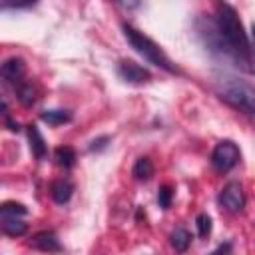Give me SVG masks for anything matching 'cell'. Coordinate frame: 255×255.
<instances>
[{
    "mask_svg": "<svg viewBox=\"0 0 255 255\" xmlns=\"http://www.w3.org/2000/svg\"><path fill=\"white\" fill-rule=\"evenodd\" d=\"M239 157H241V151L237 147L235 141L231 139H223L219 141L215 147H213V153H211V163L217 171L225 173L229 169H233L237 163H239Z\"/></svg>",
    "mask_w": 255,
    "mask_h": 255,
    "instance_id": "4",
    "label": "cell"
},
{
    "mask_svg": "<svg viewBox=\"0 0 255 255\" xmlns=\"http://www.w3.org/2000/svg\"><path fill=\"white\" fill-rule=\"evenodd\" d=\"M28 245L32 249H38V251H44V253H58V251H62V245H60V241H58L54 231H40V233H36L30 239Z\"/></svg>",
    "mask_w": 255,
    "mask_h": 255,
    "instance_id": "8",
    "label": "cell"
},
{
    "mask_svg": "<svg viewBox=\"0 0 255 255\" xmlns=\"http://www.w3.org/2000/svg\"><path fill=\"white\" fill-rule=\"evenodd\" d=\"M54 155H56L58 165L64 167V169H72L74 163H76V151H74V147H70V145H60V147H56Z\"/></svg>",
    "mask_w": 255,
    "mask_h": 255,
    "instance_id": "14",
    "label": "cell"
},
{
    "mask_svg": "<svg viewBox=\"0 0 255 255\" xmlns=\"http://www.w3.org/2000/svg\"><path fill=\"white\" fill-rule=\"evenodd\" d=\"M133 177L139 179V181H147L151 175H153V163L149 157H139L135 163H133V169H131Z\"/></svg>",
    "mask_w": 255,
    "mask_h": 255,
    "instance_id": "15",
    "label": "cell"
},
{
    "mask_svg": "<svg viewBox=\"0 0 255 255\" xmlns=\"http://www.w3.org/2000/svg\"><path fill=\"white\" fill-rule=\"evenodd\" d=\"M6 126H8V129H10V131H20V124H18V122H12L10 118L6 120Z\"/></svg>",
    "mask_w": 255,
    "mask_h": 255,
    "instance_id": "22",
    "label": "cell"
},
{
    "mask_svg": "<svg viewBox=\"0 0 255 255\" xmlns=\"http://www.w3.org/2000/svg\"><path fill=\"white\" fill-rule=\"evenodd\" d=\"M215 94L235 110L255 118V88L239 78H219L215 82Z\"/></svg>",
    "mask_w": 255,
    "mask_h": 255,
    "instance_id": "2",
    "label": "cell"
},
{
    "mask_svg": "<svg viewBox=\"0 0 255 255\" xmlns=\"http://www.w3.org/2000/svg\"><path fill=\"white\" fill-rule=\"evenodd\" d=\"M253 38H255V24H253Z\"/></svg>",
    "mask_w": 255,
    "mask_h": 255,
    "instance_id": "23",
    "label": "cell"
},
{
    "mask_svg": "<svg viewBox=\"0 0 255 255\" xmlns=\"http://www.w3.org/2000/svg\"><path fill=\"white\" fill-rule=\"evenodd\" d=\"M195 225H197V233H199V237H207L209 233H211V217L207 215V213H199L197 215V219H195Z\"/></svg>",
    "mask_w": 255,
    "mask_h": 255,
    "instance_id": "18",
    "label": "cell"
},
{
    "mask_svg": "<svg viewBox=\"0 0 255 255\" xmlns=\"http://www.w3.org/2000/svg\"><path fill=\"white\" fill-rule=\"evenodd\" d=\"M0 211H2V215H10V217H20V215H26V213H28L26 205L16 203V201H6V203H2Z\"/></svg>",
    "mask_w": 255,
    "mask_h": 255,
    "instance_id": "17",
    "label": "cell"
},
{
    "mask_svg": "<svg viewBox=\"0 0 255 255\" xmlns=\"http://www.w3.org/2000/svg\"><path fill=\"white\" fill-rule=\"evenodd\" d=\"M118 76L124 80V82H129V84H145L151 80V74L147 68L131 62V60H120L118 64Z\"/></svg>",
    "mask_w": 255,
    "mask_h": 255,
    "instance_id": "6",
    "label": "cell"
},
{
    "mask_svg": "<svg viewBox=\"0 0 255 255\" xmlns=\"http://www.w3.org/2000/svg\"><path fill=\"white\" fill-rule=\"evenodd\" d=\"M40 120L46 122L48 126H62L72 122V114L68 110H46L40 114Z\"/></svg>",
    "mask_w": 255,
    "mask_h": 255,
    "instance_id": "12",
    "label": "cell"
},
{
    "mask_svg": "<svg viewBox=\"0 0 255 255\" xmlns=\"http://www.w3.org/2000/svg\"><path fill=\"white\" fill-rule=\"evenodd\" d=\"M191 233L187 231V229H175L171 235H169V243H171V247L175 249V251H179V253H183V251H187L189 249V245H191Z\"/></svg>",
    "mask_w": 255,
    "mask_h": 255,
    "instance_id": "13",
    "label": "cell"
},
{
    "mask_svg": "<svg viewBox=\"0 0 255 255\" xmlns=\"http://www.w3.org/2000/svg\"><path fill=\"white\" fill-rule=\"evenodd\" d=\"M2 231L10 237H20L28 231V225L18 219V217H10V215H2Z\"/></svg>",
    "mask_w": 255,
    "mask_h": 255,
    "instance_id": "11",
    "label": "cell"
},
{
    "mask_svg": "<svg viewBox=\"0 0 255 255\" xmlns=\"http://www.w3.org/2000/svg\"><path fill=\"white\" fill-rule=\"evenodd\" d=\"M28 139H30V151H32V155H34L36 159H46V155H48V145H46V141H44L40 129H38L34 124L28 126Z\"/></svg>",
    "mask_w": 255,
    "mask_h": 255,
    "instance_id": "9",
    "label": "cell"
},
{
    "mask_svg": "<svg viewBox=\"0 0 255 255\" xmlns=\"http://www.w3.org/2000/svg\"><path fill=\"white\" fill-rule=\"evenodd\" d=\"M207 44L211 50L229 58L241 72H255V56L233 6L225 2L217 4V14L207 30Z\"/></svg>",
    "mask_w": 255,
    "mask_h": 255,
    "instance_id": "1",
    "label": "cell"
},
{
    "mask_svg": "<svg viewBox=\"0 0 255 255\" xmlns=\"http://www.w3.org/2000/svg\"><path fill=\"white\" fill-rule=\"evenodd\" d=\"M171 199H173V189H171L169 185H161V187H159V193H157V203H159V207L169 209V207H171Z\"/></svg>",
    "mask_w": 255,
    "mask_h": 255,
    "instance_id": "19",
    "label": "cell"
},
{
    "mask_svg": "<svg viewBox=\"0 0 255 255\" xmlns=\"http://www.w3.org/2000/svg\"><path fill=\"white\" fill-rule=\"evenodd\" d=\"M122 30H124V36H126L128 44H129L139 56H143L149 64H153V66H157V68H161V70H165V72H169V74H181L179 68L167 58V54H165L151 38H147L143 32L135 30L133 26H129V24H126V22L122 24Z\"/></svg>",
    "mask_w": 255,
    "mask_h": 255,
    "instance_id": "3",
    "label": "cell"
},
{
    "mask_svg": "<svg viewBox=\"0 0 255 255\" xmlns=\"http://www.w3.org/2000/svg\"><path fill=\"white\" fill-rule=\"evenodd\" d=\"M0 74H2V78H4L6 84H18L20 86V82H22V78L26 74V64H24L22 58H16V56L14 58H8L2 64Z\"/></svg>",
    "mask_w": 255,
    "mask_h": 255,
    "instance_id": "7",
    "label": "cell"
},
{
    "mask_svg": "<svg viewBox=\"0 0 255 255\" xmlns=\"http://www.w3.org/2000/svg\"><path fill=\"white\" fill-rule=\"evenodd\" d=\"M219 203H221V207H223L225 211H229V213H239V211H243V207H245L243 185H241L239 181H229V183L223 187L221 195H219Z\"/></svg>",
    "mask_w": 255,
    "mask_h": 255,
    "instance_id": "5",
    "label": "cell"
},
{
    "mask_svg": "<svg viewBox=\"0 0 255 255\" xmlns=\"http://www.w3.org/2000/svg\"><path fill=\"white\" fill-rule=\"evenodd\" d=\"M74 193V183L70 179H58L52 183V199L56 203H68Z\"/></svg>",
    "mask_w": 255,
    "mask_h": 255,
    "instance_id": "10",
    "label": "cell"
},
{
    "mask_svg": "<svg viewBox=\"0 0 255 255\" xmlns=\"http://www.w3.org/2000/svg\"><path fill=\"white\" fill-rule=\"evenodd\" d=\"M231 253V243L227 241V243H223V245H219L211 255H229Z\"/></svg>",
    "mask_w": 255,
    "mask_h": 255,
    "instance_id": "21",
    "label": "cell"
},
{
    "mask_svg": "<svg viewBox=\"0 0 255 255\" xmlns=\"http://www.w3.org/2000/svg\"><path fill=\"white\" fill-rule=\"evenodd\" d=\"M110 143V135H102V137H96L92 143H90V151H102L106 149Z\"/></svg>",
    "mask_w": 255,
    "mask_h": 255,
    "instance_id": "20",
    "label": "cell"
},
{
    "mask_svg": "<svg viewBox=\"0 0 255 255\" xmlns=\"http://www.w3.org/2000/svg\"><path fill=\"white\" fill-rule=\"evenodd\" d=\"M16 94H18L20 104L26 106V108H30V106L36 102V90L32 88V84H20Z\"/></svg>",
    "mask_w": 255,
    "mask_h": 255,
    "instance_id": "16",
    "label": "cell"
}]
</instances>
